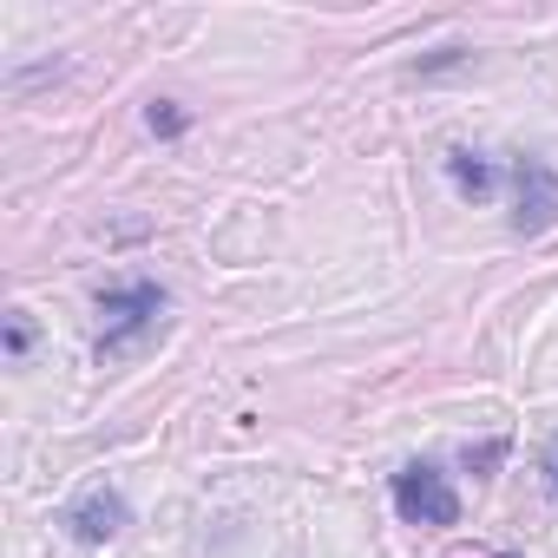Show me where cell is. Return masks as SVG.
Instances as JSON below:
<instances>
[{
	"label": "cell",
	"instance_id": "7a4b0ae2",
	"mask_svg": "<svg viewBox=\"0 0 558 558\" xmlns=\"http://www.w3.org/2000/svg\"><path fill=\"white\" fill-rule=\"evenodd\" d=\"M395 512H401L408 525H453V519H460V493L447 486L440 466L414 460V466L395 473Z\"/></svg>",
	"mask_w": 558,
	"mask_h": 558
},
{
	"label": "cell",
	"instance_id": "277c9868",
	"mask_svg": "<svg viewBox=\"0 0 558 558\" xmlns=\"http://www.w3.org/2000/svg\"><path fill=\"white\" fill-rule=\"evenodd\" d=\"M125 519H132V512H125V499H119L112 486H93V493H80V499L60 512V525H66L80 545H106Z\"/></svg>",
	"mask_w": 558,
	"mask_h": 558
},
{
	"label": "cell",
	"instance_id": "ba28073f",
	"mask_svg": "<svg viewBox=\"0 0 558 558\" xmlns=\"http://www.w3.org/2000/svg\"><path fill=\"white\" fill-rule=\"evenodd\" d=\"M27 349H34V323L14 310V316H8V355H14V362H27Z\"/></svg>",
	"mask_w": 558,
	"mask_h": 558
},
{
	"label": "cell",
	"instance_id": "8992f818",
	"mask_svg": "<svg viewBox=\"0 0 558 558\" xmlns=\"http://www.w3.org/2000/svg\"><path fill=\"white\" fill-rule=\"evenodd\" d=\"M499 460H506V440H480V447H466V466H473L480 480H493Z\"/></svg>",
	"mask_w": 558,
	"mask_h": 558
},
{
	"label": "cell",
	"instance_id": "5b68a950",
	"mask_svg": "<svg viewBox=\"0 0 558 558\" xmlns=\"http://www.w3.org/2000/svg\"><path fill=\"white\" fill-rule=\"evenodd\" d=\"M447 171H453V184H460L466 197H486V191H493V178H499L480 151H447Z\"/></svg>",
	"mask_w": 558,
	"mask_h": 558
},
{
	"label": "cell",
	"instance_id": "9c48e42d",
	"mask_svg": "<svg viewBox=\"0 0 558 558\" xmlns=\"http://www.w3.org/2000/svg\"><path fill=\"white\" fill-rule=\"evenodd\" d=\"M538 473H545V493L558 499V427L545 434V453H538Z\"/></svg>",
	"mask_w": 558,
	"mask_h": 558
},
{
	"label": "cell",
	"instance_id": "6da1fadb",
	"mask_svg": "<svg viewBox=\"0 0 558 558\" xmlns=\"http://www.w3.org/2000/svg\"><path fill=\"white\" fill-rule=\"evenodd\" d=\"M99 316H106V329H99V355L112 362V355H125L158 316H165V290L158 283H125V290H106L99 296Z\"/></svg>",
	"mask_w": 558,
	"mask_h": 558
},
{
	"label": "cell",
	"instance_id": "52a82bcc",
	"mask_svg": "<svg viewBox=\"0 0 558 558\" xmlns=\"http://www.w3.org/2000/svg\"><path fill=\"white\" fill-rule=\"evenodd\" d=\"M145 119H151V132H165V138H178V132H184V125H191V119H184V112H178V106H171V99H158V106H151V112H145Z\"/></svg>",
	"mask_w": 558,
	"mask_h": 558
},
{
	"label": "cell",
	"instance_id": "3957f363",
	"mask_svg": "<svg viewBox=\"0 0 558 558\" xmlns=\"http://www.w3.org/2000/svg\"><path fill=\"white\" fill-rule=\"evenodd\" d=\"M512 230L519 236H538V230H551L558 223V171L545 165V158H519L512 165Z\"/></svg>",
	"mask_w": 558,
	"mask_h": 558
}]
</instances>
